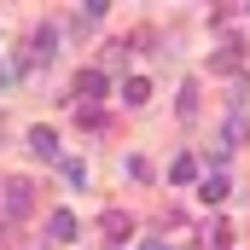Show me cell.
Masks as SVG:
<instances>
[{"label": "cell", "instance_id": "cell-1", "mask_svg": "<svg viewBox=\"0 0 250 250\" xmlns=\"http://www.w3.org/2000/svg\"><path fill=\"white\" fill-rule=\"evenodd\" d=\"M29 151H35V157H59V128L35 123V128H29Z\"/></svg>", "mask_w": 250, "mask_h": 250}, {"label": "cell", "instance_id": "cell-2", "mask_svg": "<svg viewBox=\"0 0 250 250\" xmlns=\"http://www.w3.org/2000/svg\"><path fill=\"white\" fill-rule=\"evenodd\" d=\"M76 93H82V99H105V93H111L105 70H82V76H76Z\"/></svg>", "mask_w": 250, "mask_h": 250}, {"label": "cell", "instance_id": "cell-3", "mask_svg": "<svg viewBox=\"0 0 250 250\" xmlns=\"http://www.w3.org/2000/svg\"><path fill=\"white\" fill-rule=\"evenodd\" d=\"M47 239H53V245H70V239H76V215H70V209H59V215L47 221Z\"/></svg>", "mask_w": 250, "mask_h": 250}, {"label": "cell", "instance_id": "cell-4", "mask_svg": "<svg viewBox=\"0 0 250 250\" xmlns=\"http://www.w3.org/2000/svg\"><path fill=\"white\" fill-rule=\"evenodd\" d=\"M151 99V76H128L123 82V105H146Z\"/></svg>", "mask_w": 250, "mask_h": 250}, {"label": "cell", "instance_id": "cell-5", "mask_svg": "<svg viewBox=\"0 0 250 250\" xmlns=\"http://www.w3.org/2000/svg\"><path fill=\"white\" fill-rule=\"evenodd\" d=\"M169 181H175V187H187V181H198V157H192V151H181V157L169 163Z\"/></svg>", "mask_w": 250, "mask_h": 250}, {"label": "cell", "instance_id": "cell-6", "mask_svg": "<svg viewBox=\"0 0 250 250\" xmlns=\"http://www.w3.org/2000/svg\"><path fill=\"white\" fill-rule=\"evenodd\" d=\"M6 209L12 215H29V181H12L6 187Z\"/></svg>", "mask_w": 250, "mask_h": 250}, {"label": "cell", "instance_id": "cell-7", "mask_svg": "<svg viewBox=\"0 0 250 250\" xmlns=\"http://www.w3.org/2000/svg\"><path fill=\"white\" fill-rule=\"evenodd\" d=\"M198 198H204L209 209H215V204H227V175H209V181L198 187Z\"/></svg>", "mask_w": 250, "mask_h": 250}, {"label": "cell", "instance_id": "cell-8", "mask_svg": "<svg viewBox=\"0 0 250 250\" xmlns=\"http://www.w3.org/2000/svg\"><path fill=\"white\" fill-rule=\"evenodd\" d=\"M99 227H105V239H128V233H134V221H128L123 209H111V215H105Z\"/></svg>", "mask_w": 250, "mask_h": 250}, {"label": "cell", "instance_id": "cell-9", "mask_svg": "<svg viewBox=\"0 0 250 250\" xmlns=\"http://www.w3.org/2000/svg\"><path fill=\"white\" fill-rule=\"evenodd\" d=\"M76 12H82V18H76V23H82V29H93V23H99V18H105V12H111V6H105V0H87V6H76Z\"/></svg>", "mask_w": 250, "mask_h": 250}, {"label": "cell", "instance_id": "cell-10", "mask_svg": "<svg viewBox=\"0 0 250 250\" xmlns=\"http://www.w3.org/2000/svg\"><path fill=\"white\" fill-rule=\"evenodd\" d=\"M209 64H215L221 76H233V70H239V53H215V59H209Z\"/></svg>", "mask_w": 250, "mask_h": 250}, {"label": "cell", "instance_id": "cell-11", "mask_svg": "<svg viewBox=\"0 0 250 250\" xmlns=\"http://www.w3.org/2000/svg\"><path fill=\"white\" fill-rule=\"evenodd\" d=\"M192 111H198V87L187 82V87H181V117H192Z\"/></svg>", "mask_w": 250, "mask_h": 250}, {"label": "cell", "instance_id": "cell-12", "mask_svg": "<svg viewBox=\"0 0 250 250\" xmlns=\"http://www.w3.org/2000/svg\"><path fill=\"white\" fill-rule=\"evenodd\" d=\"M12 82H18V64H0V93H6Z\"/></svg>", "mask_w": 250, "mask_h": 250}, {"label": "cell", "instance_id": "cell-13", "mask_svg": "<svg viewBox=\"0 0 250 250\" xmlns=\"http://www.w3.org/2000/svg\"><path fill=\"white\" fill-rule=\"evenodd\" d=\"M140 250H169V245H140Z\"/></svg>", "mask_w": 250, "mask_h": 250}, {"label": "cell", "instance_id": "cell-14", "mask_svg": "<svg viewBox=\"0 0 250 250\" xmlns=\"http://www.w3.org/2000/svg\"><path fill=\"white\" fill-rule=\"evenodd\" d=\"M29 250H41V245H29Z\"/></svg>", "mask_w": 250, "mask_h": 250}, {"label": "cell", "instance_id": "cell-15", "mask_svg": "<svg viewBox=\"0 0 250 250\" xmlns=\"http://www.w3.org/2000/svg\"><path fill=\"white\" fill-rule=\"evenodd\" d=\"M245 12H250V6H245Z\"/></svg>", "mask_w": 250, "mask_h": 250}]
</instances>
